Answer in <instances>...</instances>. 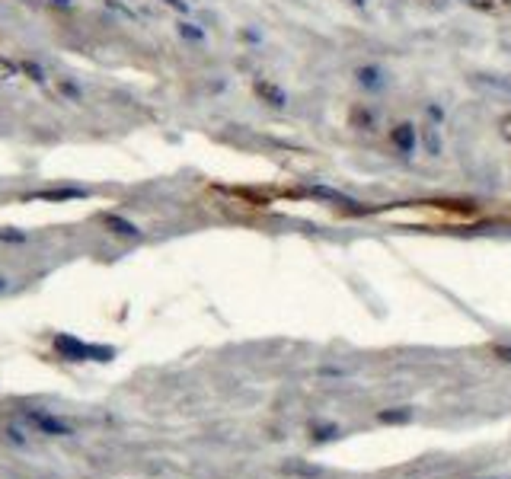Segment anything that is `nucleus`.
I'll list each match as a JSON object with an SVG mask.
<instances>
[{
  "label": "nucleus",
  "instance_id": "0eeeda50",
  "mask_svg": "<svg viewBox=\"0 0 511 479\" xmlns=\"http://www.w3.org/2000/svg\"><path fill=\"white\" fill-rule=\"evenodd\" d=\"M99 221H103V227H109L112 233H119V237H141V230H138L131 221L119 217V214H103Z\"/></svg>",
  "mask_w": 511,
  "mask_h": 479
},
{
  "label": "nucleus",
  "instance_id": "a211bd4d",
  "mask_svg": "<svg viewBox=\"0 0 511 479\" xmlns=\"http://www.w3.org/2000/svg\"><path fill=\"white\" fill-rule=\"evenodd\" d=\"M498 135H502L505 141H511V112L502 115V121H498Z\"/></svg>",
  "mask_w": 511,
  "mask_h": 479
},
{
  "label": "nucleus",
  "instance_id": "dca6fc26",
  "mask_svg": "<svg viewBox=\"0 0 511 479\" xmlns=\"http://www.w3.org/2000/svg\"><path fill=\"white\" fill-rule=\"evenodd\" d=\"M163 3L170 10H176V13H188V10H192V3H188V0H163Z\"/></svg>",
  "mask_w": 511,
  "mask_h": 479
},
{
  "label": "nucleus",
  "instance_id": "f8f14e48",
  "mask_svg": "<svg viewBox=\"0 0 511 479\" xmlns=\"http://www.w3.org/2000/svg\"><path fill=\"white\" fill-rule=\"evenodd\" d=\"M466 7L480 10V13H498V10H505L511 3V0H464Z\"/></svg>",
  "mask_w": 511,
  "mask_h": 479
},
{
  "label": "nucleus",
  "instance_id": "5701e85b",
  "mask_svg": "<svg viewBox=\"0 0 511 479\" xmlns=\"http://www.w3.org/2000/svg\"><path fill=\"white\" fill-rule=\"evenodd\" d=\"M352 3H355V7H364V0H352Z\"/></svg>",
  "mask_w": 511,
  "mask_h": 479
},
{
  "label": "nucleus",
  "instance_id": "6e6552de",
  "mask_svg": "<svg viewBox=\"0 0 511 479\" xmlns=\"http://www.w3.org/2000/svg\"><path fill=\"white\" fill-rule=\"evenodd\" d=\"M419 141L425 144V154H429V157H441L444 144H441V135H438L435 125H422L419 128Z\"/></svg>",
  "mask_w": 511,
  "mask_h": 479
},
{
  "label": "nucleus",
  "instance_id": "9b49d317",
  "mask_svg": "<svg viewBox=\"0 0 511 479\" xmlns=\"http://www.w3.org/2000/svg\"><path fill=\"white\" fill-rule=\"evenodd\" d=\"M32 198H42V202H64V198H83V189H54V192H38Z\"/></svg>",
  "mask_w": 511,
  "mask_h": 479
},
{
  "label": "nucleus",
  "instance_id": "20e7f679",
  "mask_svg": "<svg viewBox=\"0 0 511 479\" xmlns=\"http://www.w3.org/2000/svg\"><path fill=\"white\" fill-rule=\"evenodd\" d=\"M253 93L262 99L265 105H272V109H285V105H288L285 87H279V83L269 80V77H256V80H253Z\"/></svg>",
  "mask_w": 511,
  "mask_h": 479
},
{
  "label": "nucleus",
  "instance_id": "f03ea898",
  "mask_svg": "<svg viewBox=\"0 0 511 479\" xmlns=\"http://www.w3.org/2000/svg\"><path fill=\"white\" fill-rule=\"evenodd\" d=\"M23 419H26V425H32L42 434H52V438H71V434H74V425H71V422H64L61 415L45 412V409H23Z\"/></svg>",
  "mask_w": 511,
  "mask_h": 479
},
{
  "label": "nucleus",
  "instance_id": "7ed1b4c3",
  "mask_svg": "<svg viewBox=\"0 0 511 479\" xmlns=\"http://www.w3.org/2000/svg\"><path fill=\"white\" fill-rule=\"evenodd\" d=\"M390 147L397 150V154H403V157L415 154V147H419V131H415L413 121H399V125L390 128Z\"/></svg>",
  "mask_w": 511,
  "mask_h": 479
},
{
  "label": "nucleus",
  "instance_id": "423d86ee",
  "mask_svg": "<svg viewBox=\"0 0 511 479\" xmlns=\"http://www.w3.org/2000/svg\"><path fill=\"white\" fill-rule=\"evenodd\" d=\"M355 80H358V87H364V90H380L383 71L377 68V64H361V68H355Z\"/></svg>",
  "mask_w": 511,
  "mask_h": 479
},
{
  "label": "nucleus",
  "instance_id": "9d476101",
  "mask_svg": "<svg viewBox=\"0 0 511 479\" xmlns=\"http://www.w3.org/2000/svg\"><path fill=\"white\" fill-rule=\"evenodd\" d=\"M58 93L68 99V103H80V99H83L80 83H74L71 77H58Z\"/></svg>",
  "mask_w": 511,
  "mask_h": 479
},
{
  "label": "nucleus",
  "instance_id": "4468645a",
  "mask_svg": "<svg viewBox=\"0 0 511 479\" xmlns=\"http://www.w3.org/2000/svg\"><path fill=\"white\" fill-rule=\"evenodd\" d=\"M176 32H179L186 42H205V29H198L195 23H186V20H182V23H176Z\"/></svg>",
  "mask_w": 511,
  "mask_h": 479
},
{
  "label": "nucleus",
  "instance_id": "39448f33",
  "mask_svg": "<svg viewBox=\"0 0 511 479\" xmlns=\"http://www.w3.org/2000/svg\"><path fill=\"white\" fill-rule=\"evenodd\" d=\"M310 195H316V198H326V202H336L339 208H346V211H361L358 202L355 198H348L346 192H339V189H329V186H313L310 189Z\"/></svg>",
  "mask_w": 511,
  "mask_h": 479
},
{
  "label": "nucleus",
  "instance_id": "aec40b11",
  "mask_svg": "<svg viewBox=\"0 0 511 479\" xmlns=\"http://www.w3.org/2000/svg\"><path fill=\"white\" fill-rule=\"evenodd\" d=\"M45 3L54 10H74V0H45Z\"/></svg>",
  "mask_w": 511,
  "mask_h": 479
},
{
  "label": "nucleus",
  "instance_id": "2eb2a0df",
  "mask_svg": "<svg viewBox=\"0 0 511 479\" xmlns=\"http://www.w3.org/2000/svg\"><path fill=\"white\" fill-rule=\"evenodd\" d=\"M105 3V10H112V13H119V16H125V20H138V13L131 7H125L121 0H103Z\"/></svg>",
  "mask_w": 511,
  "mask_h": 479
},
{
  "label": "nucleus",
  "instance_id": "1a4fd4ad",
  "mask_svg": "<svg viewBox=\"0 0 511 479\" xmlns=\"http://www.w3.org/2000/svg\"><path fill=\"white\" fill-rule=\"evenodd\" d=\"M20 71H23V74L29 77L32 83H38V87H42V83H48V71L42 68V64H38V61H32V58L20 61Z\"/></svg>",
  "mask_w": 511,
  "mask_h": 479
},
{
  "label": "nucleus",
  "instance_id": "412c9836",
  "mask_svg": "<svg viewBox=\"0 0 511 479\" xmlns=\"http://www.w3.org/2000/svg\"><path fill=\"white\" fill-rule=\"evenodd\" d=\"M429 115H431V119H444V109H438V105H429Z\"/></svg>",
  "mask_w": 511,
  "mask_h": 479
},
{
  "label": "nucleus",
  "instance_id": "6ab92c4d",
  "mask_svg": "<svg viewBox=\"0 0 511 479\" xmlns=\"http://www.w3.org/2000/svg\"><path fill=\"white\" fill-rule=\"evenodd\" d=\"M0 240H7V243H26V233H16V230H0Z\"/></svg>",
  "mask_w": 511,
  "mask_h": 479
},
{
  "label": "nucleus",
  "instance_id": "ddd939ff",
  "mask_svg": "<svg viewBox=\"0 0 511 479\" xmlns=\"http://www.w3.org/2000/svg\"><path fill=\"white\" fill-rule=\"evenodd\" d=\"M23 71H20V61H13L10 54H0V80H13V77H20Z\"/></svg>",
  "mask_w": 511,
  "mask_h": 479
},
{
  "label": "nucleus",
  "instance_id": "f3484780",
  "mask_svg": "<svg viewBox=\"0 0 511 479\" xmlns=\"http://www.w3.org/2000/svg\"><path fill=\"white\" fill-rule=\"evenodd\" d=\"M380 419L383 422H409V412L403 409V412H380Z\"/></svg>",
  "mask_w": 511,
  "mask_h": 479
},
{
  "label": "nucleus",
  "instance_id": "4be33fe9",
  "mask_svg": "<svg viewBox=\"0 0 511 479\" xmlns=\"http://www.w3.org/2000/svg\"><path fill=\"white\" fill-rule=\"evenodd\" d=\"M3 291H10V278L7 275H0V294Z\"/></svg>",
  "mask_w": 511,
  "mask_h": 479
},
{
  "label": "nucleus",
  "instance_id": "f257e3e1",
  "mask_svg": "<svg viewBox=\"0 0 511 479\" xmlns=\"http://www.w3.org/2000/svg\"><path fill=\"white\" fill-rule=\"evenodd\" d=\"M54 348H58L61 358L68 361H112L115 358V348H109V345H87L80 339L68 336V332L54 336Z\"/></svg>",
  "mask_w": 511,
  "mask_h": 479
}]
</instances>
